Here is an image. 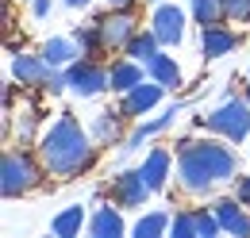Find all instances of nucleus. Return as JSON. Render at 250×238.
I'll use <instances>...</instances> for the list:
<instances>
[{"label": "nucleus", "mask_w": 250, "mask_h": 238, "mask_svg": "<svg viewBox=\"0 0 250 238\" xmlns=\"http://www.w3.org/2000/svg\"><path fill=\"white\" fill-rule=\"evenodd\" d=\"M39 158L58 177L81 173L93 161V139H89V131L73 116H58L50 123V131L42 135V142H39Z\"/></svg>", "instance_id": "f257e3e1"}, {"label": "nucleus", "mask_w": 250, "mask_h": 238, "mask_svg": "<svg viewBox=\"0 0 250 238\" xmlns=\"http://www.w3.org/2000/svg\"><path fill=\"white\" fill-rule=\"evenodd\" d=\"M177 177L188 192H204L216 180L235 177V154L219 142H181L177 146Z\"/></svg>", "instance_id": "f03ea898"}, {"label": "nucleus", "mask_w": 250, "mask_h": 238, "mask_svg": "<svg viewBox=\"0 0 250 238\" xmlns=\"http://www.w3.org/2000/svg\"><path fill=\"white\" fill-rule=\"evenodd\" d=\"M208 131L223 135L227 142H243L250 135V100H239V96H227L212 116L204 119Z\"/></svg>", "instance_id": "7ed1b4c3"}, {"label": "nucleus", "mask_w": 250, "mask_h": 238, "mask_svg": "<svg viewBox=\"0 0 250 238\" xmlns=\"http://www.w3.org/2000/svg\"><path fill=\"white\" fill-rule=\"evenodd\" d=\"M35 161L27 154H16V150H8L4 154V161H0V188H4V196L12 200V196H20V192H27L35 184Z\"/></svg>", "instance_id": "20e7f679"}, {"label": "nucleus", "mask_w": 250, "mask_h": 238, "mask_svg": "<svg viewBox=\"0 0 250 238\" xmlns=\"http://www.w3.org/2000/svg\"><path fill=\"white\" fill-rule=\"evenodd\" d=\"M150 31L158 35L162 46H177L185 39V12L177 4H158L154 20H150Z\"/></svg>", "instance_id": "39448f33"}, {"label": "nucleus", "mask_w": 250, "mask_h": 238, "mask_svg": "<svg viewBox=\"0 0 250 238\" xmlns=\"http://www.w3.org/2000/svg\"><path fill=\"white\" fill-rule=\"evenodd\" d=\"M69 89L77 92V96H96V92L112 89L108 69H100L96 61H77V65H69Z\"/></svg>", "instance_id": "423d86ee"}, {"label": "nucleus", "mask_w": 250, "mask_h": 238, "mask_svg": "<svg viewBox=\"0 0 250 238\" xmlns=\"http://www.w3.org/2000/svg\"><path fill=\"white\" fill-rule=\"evenodd\" d=\"M112 188H116V200H120L124 208H143V200L154 192L150 180L143 177V169H127V173H120Z\"/></svg>", "instance_id": "0eeeda50"}, {"label": "nucleus", "mask_w": 250, "mask_h": 238, "mask_svg": "<svg viewBox=\"0 0 250 238\" xmlns=\"http://www.w3.org/2000/svg\"><path fill=\"white\" fill-rule=\"evenodd\" d=\"M96 31H100V46H104V50H116V46H127V42L135 39V20H131L127 12L104 16V20L96 23Z\"/></svg>", "instance_id": "6e6552de"}, {"label": "nucleus", "mask_w": 250, "mask_h": 238, "mask_svg": "<svg viewBox=\"0 0 250 238\" xmlns=\"http://www.w3.org/2000/svg\"><path fill=\"white\" fill-rule=\"evenodd\" d=\"M50 61L42 58H35V54H16V61H12V73H16V81L20 85H46L50 81Z\"/></svg>", "instance_id": "1a4fd4ad"}, {"label": "nucleus", "mask_w": 250, "mask_h": 238, "mask_svg": "<svg viewBox=\"0 0 250 238\" xmlns=\"http://www.w3.org/2000/svg\"><path fill=\"white\" fill-rule=\"evenodd\" d=\"M239 46V35L227 27H200V54L204 58H219V54H231Z\"/></svg>", "instance_id": "9d476101"}, {"label": "nucleus", "mask_w": 250, "mask_h": 238, "mask_svg": "<svg viewBox=\"0 0 250 238\" xmlns=\"http://www.w3.org/2000/svg\"><path fill=\"white\" fill-rule=\"evenodd\" d=\"M162 92H166V85H158V81H150V85H135V89H127V100H124V112L127 116H143V112H150L158 100H162Z\"/></svg>", "instance_id": "9b49d317"}, {"label": "nucleus", "mask_w": 250, "mask_h": 238, "mask_svg": "<svg viewBox=\"0 0 250 238\" xmlns=\"http://www.w3.org/2000/svg\"><path fill=\"white\" fill-rule=\"evenodd\" d=\"M177 116H181V104H169V108H166L158 119L143 123V127H135V131H131V139L124 142V150H127V154H131V150H139V146H143V139H150V135H158V131L173 127V119H177Z\"/></svg>", "instance_id": "f8f14e48"}, {"label": "nucleus", "mask_w": 250, "mask_h": 238, "mask_svg": "<svg viewBox=\"0 0 250 238\" xmlns=\"http://www.w3.org/2000/svg\"><path fill=\"white\" fill-rule=\"evenodd\" d=\"M216 215H219V227L227 235H250V215L243 208H235V200H219Z\"/></svg>", "instance_id": "ddd939ff"}, {"label": "nucleus", "mask_w": 250, "mask_h": 238, "mask_svg": "<svg viewBox=\"0 0 250 238\" xmlns=\"http://www.w3.org/2000/svg\"><path fill=\"white\" fill-rule=\"evenodd\" d=\"M108 81H112V89H116V92H127V89H135V85L143 81V69H139V61H135V58L116 61V65L108 69Z\"/></svg>", "instance_id": "4468645a"}, {"label": "nucleus", "mask_w": 250, "mask_h": 238, "mask_svg": "<svg viewBox=\"0 0 250 238\" xmlns=\"http://www.w3.org/2000/svg\"><path fill=\"white\" fill-rule=\"evenodd\" d=\"M158 46H162V42H158L154 31H146V35H139V31H135V39L127 42V58L143 61V65H150V61L158 58Z\"/></svg>", "instance_id": "2eb2a0df"}, {"label": "nucleus", "mask_w": 250, "mask_h": 238, "mask_svg": "<svg viewBox=\"0 0 250 238\" xmlns=\"http://www.w3.org/2000/svg\"><path fill=\"white\" fill-rule=\"evenodd\" d=\"M77 46H81V42H73V39H46V46H42V58L50 61V65H69V61L81 54Z\"/></svg>", "instance_id": "dca6fc26"}, {"label": "nucleus", "mask_w": 250, "mask_h": 238, "mask_svg": "<svg viewBox=\"0 0 250 238\" xmlns=\"http://www.w3.org/2000/svg\"><path fill=\"white\" fill-rule=\"evenodd\" d=\"M89 231H93L96 238H120V235H124V219H120V211L100 208L93 215V223H89Z\"/></svg>", "instance_id": "f3484780"}, {"label": "nucleus", "mask_w": 250, "mask_h": 238, "mask_svg": "<svg viewBox=\"0 0 250 238\" xmlns=\"http://www.w3.org/2000/svg\"><path fill=\"white\" fill-rule=\"evenodd\" d=\"M166 173H169V150H150V158L143 161V177L150 180L154 192L166 184Z\"/></svg>", "instance_id": "a211bd4d"}, {"label": "nucleus", "mask_w": 250, "mask_h": 238, "mask_svg": "<svg viewBox=\"0 0 250 238\" xmlns=\"http://www.w3.org/2000/svg\"><path fill=\"white\" fill-rule=\"evenodd\" d=\"M146 73L154 77L158 85H166V89H177V85H181V69L173 65V58H169V54H158V58L146 65Z\"/></svg>", "instance_id": "6ab92c4d"}, {"label": "nucleus", "mask_w": 250, "mask_h": 238, "mask_svg": "<svg viewBox=\"0 0 250 238\" xmlns=\"http://www.w3.org/2000/svg\"><path fill=\"white\" fill-rule=\"evenodd\" d=\"M81 223H85V208H81V204H73V208H65L62 215L50 223V231H54L58 238H73L77 231H81Z\"/></svg>", "instance_id": "aec40b11"}, {"label": "nucleus", "mask_w": 250, "mask_h": 238, "mask_svg": "<svg viewBox=\"0 0 250 238\" xmlns=\"http://www.w3.org/2000/svg\"><path fill=\"white\" fill-rule=\"evenodd\" d=\"M223 16H227L223 12V0H192V20L200 27H216Z\"/></svg>", "instance_id": "412c9836"}, {"label": "nucleus", "mask_w": 250, "mask_h": 238, "mask_svg": "<svg viewBox=\"0 0 250 238\" xmlns=\"http://www.w3.org/2000/svg\"><path fill=\"white\" fill-rule=\"evenodd\" d=\"M166 227H169V215L166 211H150V215H143L135 223V238H158V235H166Z\"/></svg>", "instance_id": "4be33fe9"}, {"label": "nucleus", "mask_w": 250, "mask_h": 238, "mask_svg": "<svg viewBox=\"0 0 250 238\" xmlns=\"http://www.w3.org/2000/svg\"><path fill=\"white\" fill-rule=\"evenodd\" d=\"M192 227H196V238H212L216 231H223L216 208H212V211H192Z\"/></svg>", "instance_id": "5701e85b"}, {"label": "nucleus", "mask_w": 250, "mask_h": 238, "mask_svg": "<svg viewBox=\"0 0 250 238\" xmlns=\"http://www.w3.org/2000/svg\"><path fill=\"white\" fill-rule=\"evenodd\" d=\"M223 12L231 20H239V23H247L250 20V0H223Z\"/></svg>", "instance_id": "b1692460"}, {"label": "nucleus", "mask_w": 250, "mask_h": 238, "mask_svg": "<svg viewBox=\"0 0 250 238\" xmlns=\"http://www.w3.org/2000/svg\"><path fill=\"white\" fill-rule=\"evenodd\" d=\"M196 235V227H192V211H181L177 219H173V238H192Z\"/></svg>", "instance_id": "393cba45"}, {"label": "nucleus", "mask_w": 250, "mask_h": 238, "mask_svg": "<svg viewBox=\"0 0 250 238\" xmlns=\"http://www.w3.org/2000/svg\"><path fill=\"white\" fill-rule=\"evenodd\" d=\"M112 112H104V116L96 119V127H93V135L96 139H116V119H108Z\"/></svg>", "instance_id": "a878e982"}, {"label": "nucleus", "mask_w": 250, "mask_h": 238, "mask_svg": "<svg viewBox=\"0 0 250 238\" xmlns=\"http://www.w3.org/2000/svg\"><path fill=\"white\" fill-rule=\"evenodd\" d=\"M239 204H250V177L239 180Z\"/></svg>", "instance_id": "bb28decb"}, {"label": "nucleus", "mask_w": 250, "mask_h": 238, "mask_svg": "<svg viewBox=\"0 0 250 238\" xmlns=\"http://www.w3.org/2000/svg\"><path fill=\"white\" fill-rule=\"evenodd\" d=\"M31 8H35V16H46L50 12V0H31Z\"/></svg>", "instance_id": "cd10ccee"}, {"label": "nucleus", "mask_w": 250, "mask_h": 238, "mask_svg": "<svg viewBox=\"0 0 250 238\" xmlns=\"http://www.w3.org/2000/svg\"><path fill=\"white\" fill-rule=\"evenodd\" d=\"M108 4H112V8H127L131 0H108Z\"/></svg>", "instance_id": "c85d7f7f"}, {"label": "nucleus", "mask_w": 250, "mask_h": 238, "mask_svg": "<svg viewBox=\"0 0 250 238\" xmlns=\"http://www.w3.org/2000/svg\"><path fill=\"white\" fill-rule=\"evenodd\" d=\"M65 4H69V8H81V4H89V0H65Z\"/></svg>", "instance_id": "c756f323"}, {"label": "nucleus", "mask_w": 250, "mask_h": 238, "mask_svg": "<svg viewBox=\"0 0 250 238\" xmlns=\"http://www.w3.org/2000/svg\"><path fill=\"white\" fill-rule=\"evenodd\" d=\"M247 100H250V89H247Z\"/></svg>", "instance_id": "7c9ffc66"}]
</instances>
